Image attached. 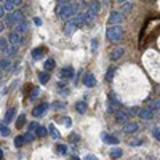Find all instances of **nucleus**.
<instances>
[{"instance_id": "obj_20", "label": "nucleus", "mask_w": 160, "mask_h": 160, "mask_svg": "<svg viewBox=\"0 0 160 160\" xmlns=\"http://www.w3.org/2000/svg\"><path fill=\"white\" fill-rule=\"evenodd\" d=\"M102 139L108 142V144H118L117 136H112V135H106V133H102Z\"/></svg>"}, {"instance_id": "obj_5", "label": "nucleus", "mask_w": 160, "mask_h": 160, "mask_svg": "<svg viewBox=\"0 0 160 160\" xmlns=\"http://www.w3.org/2000/svg\"><path fill=\"white\" fill-rule=\"evenodd\" d=\"M24 19V15H22V11L16 10V11H11L8 13V15L5 16V26H8V28H11V26H16L19 21Z\"/></svg>"}, {"instance_id": "obj_51", "label": "nucleus", "mask_w": 160, "mask_h": 160, "mask_svg": "<svg viewBox=\"0 0 160 160\" xmlns=\"http://www.w3.org/2000/svg\"><path fill=\"white\" fill-rule=\"evenodd\" d=\"M2 158H3V151L0 149V160H2Z\"/></svg>"}, {"instance_id": "obj_45", "label": "nucleus", "mask_w": 160, "mask_h": 160, "mask_svg": "<svg viewBox=\"0 0 160 160\" xmlns=\"http://www.w3.org/2000/svg\"><path fill=\"white\" fill-rule=\"evenodd\" d=\"M64 125H66V127H71V120H69V117H64Z\"/></svg>"}, {"instance_id": "obj_37", "label": "nucleus", "mask_w": 160, "mask_h": 160, "mask_svg": "<svg viewBox=\"0 0 160 160\" xmlns=\"http://www.w3.org/2000/svg\"><path fill=\"white\" fill-rule=\"evenodd\" d=\"M149 108H151L152 111H157V109H160V99H157V101H152Z\"/></svg>"}, {"instance_id": "obj_21", "label": "nucleus", "mask_w": 160, "mask_h": 160, "mask_svg": "<svg viewBox=\"0 0 160 160\" xmlns=\"http://www.w3.org/2000/svg\"><path fill=\"white\" fill-rule=\"evenodd\" d=\"M15 114H16V109L13 108V109H10V111H7V114H5V118H3V123H8V122H11L13 120V117H15Z\"/></svg>"}, {"instance_id": "obj_16", "label": "nucleus", "mask_w": 160, "mask_h": 160, "mask_svg": "<svg viewBox=\"0 0 160 160\" xmlns=\"http://www.w3.org/2000/svg\"><path fill=\"white\" fill-rule=\"evenodd\" d=\"M28 29H29V24L26 22L24 19H22V21H19V22L16 24V32H19V34H24V32H28Z\"/></svg>"}, {"instance_id": "obj_14", "label": "nucleus", "mask_w": 160, "mask_h": 160, "mask_svg": "<svg viewBox=\"0 0 160 160\" xmlns=\"http://www.w3.org/2000/svg\"><path fill=\"white\" fill-rule=\"evenodd\" d=\"M5 51V55L8 56V58H11V56H15L16 53H18V45H13V43H8V47L3 50Z\"/></svg>"}, {"instance_id": "obj_13", "label": "nucleus", "mask_w": 160, "mask_h": 160, "mask_svg": "<svg viewBox=\"0 0 160 160\" xmlns=\"http://www.w3.org/2000/svg\"><path fill=\"white\" fill-rule=\"evenodd\" d=\"M139 130V125L138 123H123V133H136Z\"/></svg>"}, {"instance_id": "obj_24", "label": "nucleus", "mask_w": 160, "mask_h": 160, "mask_svg": "<svg viewBox=\"0 0 160 160\" xmlns=\"http://www.w3.org/2000/svg\"><path fill=\"white\" fill-rule=\"evenodd\" d=\"M35 133V136H38V138H43V136H47V133H48V130L45 128V127H37V130L34 131Z\"/></svg>"}, {"instance_id": "obj_39", "label": "nucleus", "mask_w": 160, "mask_h": 160, "mask_svg": "<svg viewBox=\"0 0 160 160\" xmlns=\"http://www.w3.org/2000/svg\"><path fill=\"white\" fill-rule=\"evenodd\" d=\"M152 136H154L157 141H160V128H154V130H152Z\"/></svg>"}, {"instance_id": "obj_3", "label": "nucleus", "mask_w": 160, "mask_h": 160, "mask_svg": "<svg viewBox=\"0 0 160 160\" xmlns=\"http://www.w3.org/2000/svg\"><path fill=\"white\" fill-rule=\"evenodd\" d=\"M77 11H78V5L75 3H68V5H62L58 8V15L61 19H71L72 16L77 15Z\"/></svg>"}, {"instance_id": "obj_9", "label": "nucleus", "mask_w": 160, "mask_h": 160, "mask_svg": "<svg viewBox=\"0 0 160 160\" xmlns=\"http://www.w3.org/2000/svg\"><path fill=\"white\" fill-rule=\"evenodd\" d=\"M47 109H48V104H38V106H35V108L32 109V115L34 117H42L45 112H47Z\"/></svg>"}, {"instance_id": "obj_42", "label": "nucleus", "mask_w": 160, "mask_h": 160, "mask_svg": "<svg viewBox=\"0 0 160 160\" xmlns=\"http://www.w3.org/2000/svg\"><path fill=\"white\" fill-rule=\"evenodd\" d=\"M37 127H38V123H37V122H31V123H29V130H31V131L37 130Z\"/></svg>"}, {"instance_id": "obj_30", "label": "nucleus", "mask_w": 160, "mask_h": 160, "mask_svg": "<svg viewBox=\"0 0 160 160\" xmlns=\"http://www.w3.org/2000/svg\"><path fill=\"white\" fill-rule=\"evenodd\" d=\"M48 131H50V135H51L53 138H55V139H58V138H59V133L56 131L55 125H50V127H48Z\"/></svg>"}, {"instance_id": "obj_44", "label": "nucleus", "mask_w": 160, "mask_h": 160, "mask_svg": "<svg viewBox=\"0 0 160 160\" xmlns=\"http://www.w3.org/2000/svg\"><path fill=\"white\" fill-rule=\"evenodd\" d=\"M71 2V0H58V3H59V7H62V5H68Z\"/></svg>"}, {"instance_id": "obj_33", "label": "nucleus", "mask_w": 160, "mask_h": 160, "mask_svg": "<svg viewBox=\"0 0 160 160\" xmlns=\"http://www.w3.org/2000/svg\"><path fill=\"white\" fill-rule=\"evenodd\" d=\"M38 95H40V88H32V91H31V95H29V98L34 101L35 98H38Z\"/></svg>"}, {"instance_id": "obj_40", "label": "nucleus", "mask_w": 160, "mask_h": 160, "mask_svg": "<svg viewBox=\"0 0 160 160\" xmlns=\"http://www.w3.org/2000/svg\"><path fill=\"white\" fill-rule=\"evenodd\" d=\"M141 139H131L130 141V146H133V148H136V146H141Z\"/></svg>"}, {"instance_id": "obj_27", "label": "nucleus", "mask_w": 160, "mask_h": 160, "mask_svg": "<svg viewBox=\"0 0 160 160\" xmlns=\"http://www.w3.org/2000/svg\"><path fill=\"white\" fill-rule=\"evenodd\" d=\"M38 80H40V83H47L48 80H50V74H48V71L40 72V74H38Z\"/></svg>"}, {"instance_id": "obj_53", "label": "nucleus", "mask_w": 160, "mask_h": 160, "mask_svg": "<svg viewBox=\"0 0 160 160\" xmlns=\"http://www.w3.org/2000/svg\"><path fill=\"white\" fill-rule=\"evenodd\" d=\"M0 31H3V24H0Z\"/></svg>"}, {"instance_id": "obj_34", "label": "nucleus", "mask_w": 160, "mask_h": 160, "mask_svg": "<svg viewBox=\"0 0 160 160\" xmlns=\"http://www.w3.org/2000/svg\"><path fill=\"white\" fill-rule=\"evenodd\" d=\"M114 72H115V68H114V66H112V68H109L108 74H106V82H111V78H112Z\"/></svg>"}, {"instance_id": "obj_11", "label": "nucleus", "mask_w": 160, "mask_h": 160, "mask_svg": "<svg viewBox=\"0 0 160 160\" xmlns=\"http://www.w3.org/2000/svg\"><path fill=\"white\" fill-rule=\"evenodd\" d=\"M83 83H85L87 88H93V87L96 85V78H95V75H93V74H85V77H83Z\"/></svg>"}, {"instance_id": "obj_50", "label": "nucleus", "mask_w": 160, "mask_h": 160, "mask_svg": "<svg viewBox=\"0 0 160 160\" xmlns=\"http://www.w3.org/2000/svg\"><path fill=\"white\" fill-rule=\"evenodd\" d=\"M74 139L77 141V139H78V136H77V135H71V141H74Z\"/></svg>"}, {"instance_id": "obj_47", "label": "nucleus", "mask_w": 160, "mask_h": 160, "mask_svg": "<svg viewBox=\"0 0 160 160\" xmlns=\"http://www.w3.org/2000/svg\"><path fill=\"white\" fill-rule=\"evenodd\" d=\"M3 15H5V8L0 7V18H3Z\"/></svg>"}, {"instance_id": "obj_4", "label": "nucleus", "mask_w": 160, "mask_h": 160, "mask_svg": "<svg viewBox=\"0 0 160 160\" xmlns=\"http://www.w3.org/2000/svg\"><path fill=\"white\" fill-rule=\"evenodd\" d=\"M101 10V5H99V0H93V2L90 3V7L87 8V13H85V22H93L96 18V15L99 13Z\"/></svg>"}, {"instance_id": "obj_29", "label": "nucleus", "mask_w": 160, "mask_h": 160, "mask_svg": "<svg viewBox=\"0 0 160 160\" xmlns=\"http://www.w3.org/2000/svg\"><path fill=\"white\" fill-rule=\"evenodd\" d=\"M131 8H133V3H131V2H128V0H127V2L123 3V7H122V10H120V11H122L123 15H127V13H128V11H130Z\"/></svg>"}, {"instance_id": "obj_23", "label": "nucleus", "mask_w": 160, "mask_h": 160, "mask_svg": "<svg viewBox=\"0 0 160 160\" xmlns=\"http://www.w3.org/2000/svg\"><path fill=\"white\" fill-rule=\"evenodd\" d=\"M15 3H13V0H5L3 2V8H5V11H8V13H11V11H15Z\"/></svg>"}, {"instance_id": "obj_52", "label": "nucleus", "mask_w": 160, "mask_h": 160, "mask_svg": "<svg viewBox=\"0 0 160 160\" xmlns=\"http://www.w3.org/2000/svg\"><path fill=\"white\" fill-rule=\"evenodd\" d=\"M123 2H127V0H118V3H123Z\"/></svg>"}, {"instance_id": "obj_35", "label": "nucleus", "mask_w": 160, "mask_h": 160, "mask_svg": "<svg viewBox=\"0 0 160 160\" xmlns=\"http://www.w3.org/2000/svg\"><path fill=\"white\" fill-rule=\"evenodd\" d=\"M22 144H26V142H24V138H22V136H16V138H15V146H16V148H21Z\"/></svg>"}, {"instance_id": "obj_19", "label": "nucleus", "mask_w": 160, "mask_h": 160, "mask_svg": "<svg viewBox=\"0 0 160 160\" xmlns=\"http://www.w3.org/2000/svg\"><path fill=\"white\" fill-rule=\"evenodd\" d=\"M22 138H24V142H26V144H29V142H32V141L35 139V133L29 130V131H26L24 135H22Z\"/></svg>"}, {"instance_id": "obj_18", "label": "nucleus", "mask_w": 160, "mask_h": 160, "mask_svg": "<svg viewBox=\"0 0 160 160\" xmlns=\"http://www.w3.org/2000/svg\"><path fill=\"white\" fill-rule=\"evenodd\" d=\"M123 53H125V50H123V48H115V50L111 53V59H112V61H117V59H120V58H122V55H123Z\"/></svg>"}, {"instance_id": "obj_54", "label": "nucleus", "mask_w": 160, "mask_h": 160, "mask_svg": "<svg viewBox=\"0 0 160 160\" xmlns=\"http://www.w3.org/2000/svg\"><path fill=\"white\" fill-rule=\"evenodd\" d=\"M0 2H5V0H0Z\"/></svg>"}, {"instance_id": "obj_26", "label": "nucleus", "mask_w": 160, "mask_h": 160, "mask_svg": "<svg viewBox=\"0 0 160 160\" xmlns=\"http://www.w3.org/2000/svg\"><path fill=\"white\" fill-rule=\"evenodd\" d=\"M43 68H45V71H48V72H50V71H53V69H55V59H53V58L47 59Z\"/></svg>"}, {"instance_id": "obj_12", "label": "nucleus", "mask_w": 160, "mask_h": 160, "mask_svg": "<svg viewBox=\"0 0 160 160\" xmlns=\"http://www.w3.org/2000/svg\"><path fill=\"white\" fill-rule=\"evenodd\" d=\"M138 114H139V117H141V118H144V120H149V118H152L154 111H152L151 108H146V109H139V111H138Z\"/></svg>"}, {"instance_id": "obj_25", "label": "nucleus", "mask_w": 160, "mask_h": 160, "mask_svg": "<svg viewBox=\"0 0 160 160\" xmlns=\"http://www.w3.org/2000/svg\"><path fill=\"white\" fill-rule=\"evenodd\" d=\"M122 154H123V152H122V149H118V148H112L109 155H111L112 158H120V157H122Z\"/></svg>"}, {"instance_id": "obj_49", "label": "nucleus", "mask_w": 160, "mask_h": 160, "mask_svg": "<svg viewBox=\"0 0 160 160\" xmlns=\"http://www.w3.org/2000/svg\"><path fill=\"white\" fill-rule=\"evenodd\" d=\"M34 22H35L37 26H40V24H42V19H38V18H35V19H34Z\"/></svg>"}, {"instance_id": "obj_28", "label": "nucleus", "mask_w": 160, "mask_h": 160, "mask_svg": "<svg viewBox=\"0 0 160 160\" xmlns=\"http://www.w3.org/2000/svg\"><path fill=\"white\" fill-rule=\"evenodd\" d=\"M0 135H2L3 138L10 136V128L7 127V123H2V125H0Z\"/></svg>"}, {"instance_id": "obj_31", "label": "nucleus", "mask_w": 160, "mask_h": 160, "mask_svg": "<svg viewBox=\"0 0 160 160\" xmlns=\"http://www.w3.org/2000/svg\"><path fill=\"white\" fill-rule=\"evenodd\" d=\"M24 123H26V115L22 114V115H19V117L16 118V128H21Z\"/></svg>"}, {"instance_id": "obj_7", "label": "nucleus", "mask_w": 160, "mask_h": 160, "mask_svg": "<svg viewBox=\"0 0 160 160\" xmlns=\"http://www.w3.org/2000/svg\"><path fill=\"white\" fill-rule=\"evenodd\" d=\"M74 75H75V69L71 68V66H66V68H62V69L59 71V78H62V80L74 78Z\"/></svg>"}, {"instance_id": "obj_32", "label": "nucleus", "mask_w": 160, "mask_h": 160, "mask_svg": "<svg viewBox=\"0 0 160 160\" xmlns=\"http://www.w3.org/2000/svg\"><path fill=\"white\" fill-rule=\"evenodd\" d=\"M111 112H117V102L112 101V96H109V108H108Z\"/></svg>"}, {"instance_id": "obj_38", "label": "nucleus", "mask_w": 160, "mask_h": 160, "mask_svg": "<svg viewBox=\"0 0 160 160\" xmlns=\"http://www.w3.org/2000/svg\"><path fill=\"white\" fill-rule=\"evenodd\" d=\"M8 38H0V50H5L8 47Z\"/></svg>"}, {"instance_id": "obj_46", "label": "nucleus", "mask_w": 160, "mask_h": 160, "mask_svg": "<svg viewBox=\"0 0 160 160\" xmlns=\"http://www.w3.org/2000/svg\"><path fill=\"white\" fill-rule=\"evenodd\" d=\"M85 158H87V160H95L96 157L93 155V154H87V155H85Z\"/></svg>"}, {"instance_id": "obj_6", "label": "nucleus", "mask_w": 160, "mask_h": 160, "mask_svg": "<svg viewBox=\"0 0 160 160\" xmlns=\"http://www.w3.org/2000/svg\"><path fill=\"white\" fill-rule=\"evenodd\" d=\"M123 21V13L122 11H112L109 15V19H108V24L112 26V24H122Z\"/></svg>"}, {"instance_id": "obj_22", "label": "nucleus", "mask_w": 160, "mask_h": 160, "mask_svg": "<svg viewBox=\"0 0 160 160\" xmlns=\"http://www.w3.org/2000/svg\"><path fill=\"white\" fill-rule=\"evenodd\" d=\"M75 109H77V112H80V114H85V112H87V102H85V101H78V102L75 104Z\"/></svg>"}, {"instance_id": "obj_17", "label": "nucleus", "mask_w": 160, "mask_h": 160, "mask_svg": "<svg viewBox=\"0 0 160 160\" xmlns=\"http://www.w3.org/2000/svg\"><path fill=\"white\" fill-rule=\"evenodd\" d=\"M43 48L42 47H38V48H34L32 50V59H35V61H38V59H42V56H43Z\"/></svg>"}, {"instance_id": "obj_1", "label": "nucleus", "mask_w": 160, "mask_h": 160, "mask_svg": "<svg viewBox=\"0 0 160 160\" xmlns=\"http://www.w3.org/2000/svg\"><path fill=\"white\" fill-rule=\"evenodd\" d=\"M82 24H85V13H77L75 16H72L68 22H66V26H64V34H68V35L74 34Z\"/></svg>"}, {"instance_id": "obj_2", "label": "nucleus", "mask_w": 160, "mask_h": 160, "mask_svg": "<svg viewBox=\"0 0 160 160\" xmlns=\"http://www.w3.org/2000/svg\"><path fill=\"white\" fill-rule=\"evenodd\" d=\"M106 37H108L109 42H118V40H122V37H123V28L120 24L109 26L108 31H106Z\"/></svg>"}, {"instance_id": "obj_36", "label": "nucleus", "mask_w": 160, "mask_h": 160, "mask_svg": "<svg viewBox=\"0 0 160 160\" xmlns=\"http://www.w3.org/2000/svg\"><path fill=\"white\" fill-rule=\"evenodd\" d=\"M66 151H68V148H66L64 144H58L56 146V152L58 154H66Z\"/></svg>"}, {"instance_id": "obj_41", "label": "nucleus", "mask_w": 160, "mask_h": 160, "mask_svg": "<svg viewBox=\"0 0 160 160\" xmlns=\"http://www.w3.org/2000/svg\"><path fill=\"white\" fill-rule=\"evenodd\" d=\"M66 108V102H55V109H64Z\"/></svg>"}, {"instance_id": "obj_43", "label": "nucleus", "mask_w": 160, "mask_h": 160, "mask_svg": "<svg viewBox=\"0 0 160 160\" xmlns=\"http://www.w3.org/2000/svg\"><path fill=\"white\" fill-rule=\"evenodd\" d=\"M96 47H98V40L95 38V40H93V43H91V50H93V51H96Z\"/></svg>"}, {"instance_id": "obj_10", "label": "nucleus", "mask_w": 160, "mask_h": 160, "mask_svg": "<svg viewBox=\"0 0 160 160\" xmlns=\"http://www.w3.org/2000/svg\"><path fill=\"white\" fill-rule=\"evenodd\" d=\"M8 42L13 43V45H19L21 42H24V40L21 38V34L15 31V32H11V34L8 35Z\"/></svg>"}, {"instance_id": "obj_15", "label": "nucleus", "mask_w": 160, "mask_h": 160, "mask_svg": "<svg viewBox=\"0 0 160 160\" xmlns=\"http://www.w3.org/2000/svg\"><path fill=\"white\" fill-rule=\"evenodd\" d=\"M10 68H11V61H10L8 56L0 59V72L2 71H10Z\"/></svg>"}, {"instance_id": "obj_48", "label": "nucleus", "mask_w": 160, "mask_h": 160, "mask_svg": "<svg viewBox=\"0 0 160 160\" xmlns=\"http://www.w3.org/2000/svg\"><path fill=\"white\" fill-rule=\"evenodd\" d=\"M13 3H15V5L18 7V5H21V3H22V0H13Z\"/></svg>"}, {"instance_id": "obj_8", "label": "nucleus", "mask_w": 160, "mask_h": 160, "mask_svg": "<svg viewBox=\"0 0 160 160\" xmlns=\"http://www.w3.org/2000/svg\"><path fill=\"white\" fill-rule=\"evenodd\" d=\"M130 112L127 111V109H123V111H118L117 114H115V120L118 123H127L128 122V118H130Z\"/></svg>"}]
</instances>
